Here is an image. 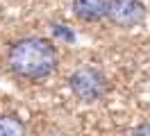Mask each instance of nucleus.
<instances>
[{"instance_id": "20e7f679", "label": "nucleus", "mask_w": 150, "mask_h": 136, "mask_svg": "<svg viewBox=\"0 0 150 136\" xmlns=\"http://www.w3.org/2000/svg\"><path fill=\"white\" fill-rule=\"evenodd\" d=\"M109 5L112 0H73V11L86 23H98L109 16Z\"/></svg>"}, {"instance_id": "423d86ee", "label": "nucleus", "mask_w": 150, "mask_h": 136, "mask_svg": "<svg viewBox=\"0 0 150 136\" xmlns=\"http://www.w3.org/2000/svg\"><path fill=\"white\" fill-rule=\"evenodd\" d=\"M132 136H150V123H141V125L132 132Z\"/></svg>"}, {"instance_id": "f03ea898", "label": "nucleus", "mask_w": 150, "mask_h": 136, "mask_svg": "<svg viewBox=\"0 0 150 136\" xmlns=\"http://www.w3.org/2000/svg\"><path fill=\"white\" fill-rule=\"evenodd\" d=\"M68 86L73 91V95L82 102H98L107 95L109 82L105 77L103 70H98L93 66H82L68 77Z\"/></svg>"}, {"instance_id": "f257e3e1", "label": "nucleus", "mask_w": 150, "mask_h": 136, "mask_svg": "<svg viewBox=\"0 0 150 136\" xmlns=\"http://www.w3.org/2000/svg\"><path fill=\"white\" fill-rule=\"evenodd\" d=\"M59 54L52 41H48L43 36H25L18 39L9 45L5 63L7 70L25 82H37L48 77L57 68Z\"/></svg>"}, {"instance_id": "7ed1b4c3", "label": "nucleus", "mask_w": 150, "mask_h": 136, "mask_svg": "<svg viewBox=\"0 0 150 136\" xmlns=\"http://www.w3.org/2000/svg\"><path fill=\"white\" fill-rule=\"evenodd\" d=\"M146 16V7L141 0H112L109 18L118 27H134Z\"/></svg>"}, {"instance_id": "39448f33", "label": "nucleus", "mask_w": 150, "mask_h": 136, "mask_svg": "<svg viewBox=\"0 0 150 136\" xmlns=\"http://www.w3.org/2000/svg\"><path fill=\"white\" fill-rule=\"evenodd\" d=\"M0 136H25V125L16 116H0Z\"/></svg>"}]
</instances>
